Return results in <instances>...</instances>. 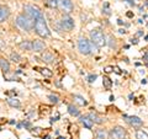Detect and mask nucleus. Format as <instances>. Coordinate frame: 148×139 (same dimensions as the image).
I'll return each instance as SVG.
<instances>
[{
  "label": "nucleus",
  "instance_id": "obj_1",
  "mask_svg": "<svg viewBox=\"0 0 148 139\" xmlns=\"http://www.w3.org/2000/svg\"><path fill=\"white\" fill-rule=\"evenodd\" d=\"M35 31L36 33L41 36V37H49L51 31L47 26V22H46V18L43 15H40L35 20Z\"/></svg>",
  "mask_w": 148,
  "mask_h": 139
},
{
  "label": "nucleus",
  "instance_id": "obj_2",
  "mask_svg": "<svg viewBox=\"0 0 148 139\" xmlns=\"http://www.w3.org/2000/svg\"><path fill=\"white\" fill-rule=\"evenodd\" d=\"M15 24L17 27H20L21 30H24L26 32H30L35 29V20H32L29 16H26L25 14L18 15L15 20Z\"/></svg>",
  "mask_w": 148,
  "mask_h": 139
},
{
  "label": "nucleus",
  "instance_id": "obj_3",
  "mask_svg": "<svg viewBox=\"0 0 148 139\" xmlns=\"http://www.w3.org/2000/svg\"><path fill=\"white\" fill-rule=\"evenodd\" d=\"M90 38H91V42L98 48H101V47H104V46H106L105 35L100 30H92L90 32Z\"/></svg>",
  "mask_w": 148,
  "mask_h": 139
},
{
  "label": "nucleus",
  "instance_id": "obj_4",
  "mask_svg": "<svg viewBox=\"0 0 148 139\" xmlns=\"http://www.w3.org/2000/svg\"><path fill=\"white\" fill-rule=\"evenodd\" d=\"M109 137H110V139H126L127 133H126V131H125V128L117 126V127H114L110 131Z\"/></svg>",
  "mask_w": 148,
  "mask_h": 139
},
{
  "label": "nucleus",
  "instance_id": "obj_5",
  "mask_svg": "<svg viewBox=\"0 0 148 139\" xmlns=\"http://www.w3.org/2000/svg\"><path fill=\"white\" fill-rule=\"evenodd\" d=\"M24 11H25V15L29 16L30 18H32V20H36L40 15H42V12L40 11V9L34 6V5H25Z\"/></svg>",
  "mask_w": 148,
  "mask_h": 139
},
{
  "label": "nucleus",
  "instance_id": "obj_6",
  "mask_svg": "<svg viewBox=\"0 0 148 139\" xmlns=\"http://www.w3.org/2000/svg\"><path fill=\"white\" fill-rule=\"evenodd\" d=\"M90 42L85 38H79V41H78V49H79V52L82 54L84 55H88L90 54L91 52V47H90Z\"/></svg>",
  "mask_w": 148,
  "mask_h": 139
},
{
  "label": "nucleus",
  "instance_id": "obj_7",
  "mask_svg": "<svg viewBox=\"0 0 148 139\" xmlns=\"http://www.w3.org/2000/svg\"><path fill=\"white\" fill-rule=\"evenodd\" d=\"M57 6L66 14L72 12L73 9H74L73 3L71 1V0H57Z\"/></svg>",
  "mask_w": 148,
  "mask_h": 139
},
{
  "label": "nucleus",
  "instance_id": "obj_8",
  "mask_svg": "<svg viewBox=\"0 0 148 139\" xmlns=\"http://www.w3.org/2000/svg\"><path fill=\"white\" fill-rule=\"evenodd\" d=\"M61 26H62V29L64 30H67V31H71L74 29V26H75V24H74V20L71 17V16H63L62 18V21H61Z\"/></svg>",
  "mask_w": 148,
  "mask_h": 139
},
{
  "label": "nucleus",
  "instance_id": "obj_9",
  "mask_svg": "<svg viewBox=\"0 0 148 139\" xmlns=\"http://www.w3.org/2000/svg\"><path fill=\"white\" fill-rule=\"evenodd\" d=\"M123 118L126 119L127 123H130L133 127H140V126H142V124H143V121L140 117H137V116H127V114H125Z\"/></svg>",
  "mask_w": 148,
  "mask_h": 139
},
{
  "label": "nucleus",
  "instance_id": "obj_10",
  "mask_svg": "<svg viewBox=\"0 0 148 139\" xmlns=\"http://www.w3.org/2000/svg\"><path fill=\"white\" fill-rule=\"evenodd\" d=\"M46 48V44L43 41H41V40H35V41H32V50L36 53H41V52H43Z\"/></svg>",
  "mask_w": 148,
  "mask_h": 139
},
{
  "label": "nucleus",
  "instance_id": "obj_11",
  "mask_svg": "<svg viewBox=\"0 0 148 139\" xmlns=\"http://www.w3.org/2000/svg\"><path fill=\"white\" fill-rule=\"evenodd\" d=\"M10 15V11H9V9L5 7V6H1L0 7V22H4L9 17Z\"/></svg>",
  "mask_w": 148,
  "mask_h": 139
},
{
  "label": "nucleus",
  "instance_id": "obj_12",
  "mask_svg": "<svg viewBox=\"0 0 148 139\" xmlns=\"http://www.w3.org/2000/svg\"><path fill=\"white\" fill-rule=\"evenodd\" d=\"M88 117L90 118V121L92 122V123H96V124H101L104 122V119L101 118V117H99L96 113H94V112H91V113H89L88 114Z\"/></svg>",
  "mask_w": 148,
  "mask_h": 139
},
{
  "label": "nucleus",
  "instance_id": "obj_13",
  "mask_svg": "<svg viewBox=\"0 0 148 139\" xmlns=\"http://www.w3.org/2000/svg\"><path fill=\"white\" fill-rule=\"evenodd\" d=\"M0 68H1L4 74H6V73H9V70H10V64H9V62L6 59L0 58Z\"/></svg>",
  "mask_w": 148,
  "mask_h": 139
},
{
  "label": "nucleus",
  "instance_id": "obj_14",
  "mask_svg": "<svg viewBox=\"0 0 148 139\" xmlns=\"http://www.w3.org/2000/svg\"><path fill=\"white\" fill-rule=\"evenodd\" d=\"M42 61H43L45 63L51 64V63L54 62V55L51 53V52H45V53L42 54Z\"/></svg>",
  "mask_w": 148,
  "mask_h": 139
},
{
  "label": "nucleus",
  "instance_id": "obj_15",
  "mask_svg": "<svg viewBox=\"0 0 148 139\" xmlns=\"http://www.w3.org/2000/svg\"><path fill=\"white\" fill-rule=\"evenodd\" d=\"M80 122L84 124L85 128H88V129L92 128V122L90 121V118L88 117V116H82V117H80Z\"/></svg>",
  "mask_w": 148,
  "mask_h": 139
},
{
  "label": "nucleus",
  "instance_id": "obj_16",
  "mask_svg": "<svg viewBox=\"0 0 148 139\" xmlns=\"http://www.w3.org/2000/svg\"><path fill=\"white\" fill-rule=\"evenodd\" d=\"M18 47L24 50H32V42L31 41H22V42L18 44Z\"/></svg>",
  "mask_w": 148,
  "mask_h": 139
},
{
  "label": "nucleus",
  "instance_id": "obj_17",
  "mask_svg": "<svg viewBox=\"0 0 148 139\" xmlns=\"http://www.w3.org/2000/svg\"><path fill=\"white\" fill-rule=\"evenodd\" d=\"M8 104L10 105L11 107H15V108H20V106H21V102L17 99H15V97H11V99H9L8 100Z\"/></svg>",
  "mask_w": 148,
  "mask_h": 139
},
{
  "label": "nucleus",
  "instance_id": "obj_18",
  "mask_svg": "<svg viewBox=\"0 0 148 139\" xmlns=\"http://www.w3.org/2000/svg\"><path fill=\"white\" fill-rule=\"evenodd\" d=\"M68 112L71 116H74V117H77V116H79L80 112H79V110H78L74 105H69L68 106Z\"/></svg>",
  "mask_w": 148,
  "mask_h": 139
},
{
  "label": "nucleus",
  "instance_id": "obj_19",
  "mask_svg": "<svg viewBox=\"0 0 148 139\" xmlns=\"http://www.w3.org/2000/svg\"><path fill=\"white\" fill-rule=\"evenodd\" d=\"M37 70H38L41 74H42L43 76H46V78H51L53 75V73H52V70H49V69H47V68H36Z\"/></svg>",
  "mask_w": 148,
  "mask_h": 139
},
{
  "label": "nucleus",
  "instance_id": "obj_20",
  "mask_svg": "<svg viewBox=\"0 0 148 139\" xmlns=\"http://www.w3.org/2000/svg\"><path fill=\"white\" fill-rule=\"evenodd\" d=\"M74 101H75L78 105H80V106H86L88 105L86 100L83 96H80V95H74Z\"/></svg>",
  "mask_w": 148,
  "mask_h": 139
},
{
  "label": "nucleus",
  "instance_id": "obj_21",
  "mask_svg": "<svg viewBox=\"0 0 148 139\" xmlns=\"http://www.w3.org/2000/svg\"><path fill=\"white\" fill-rule=\"evenodd\" d=\"M103 85L106 90H110L111 89V86H112V81H111V79L108 78V76H104L103 79Z\"/></svg>",
  "mask_w": 148,
  "mask_h": 139
},
{
  "label": "nucleus",
  "instance_id": "obj_22",
  "mask_svg": "<svg viewBox=\"0 0 148 139\" xmlns=\"http://www.w3.org/2000/svg\"><path fill=\"white\" fill-rule=\"evenodd\" d=\"M95 134H96V138H99V139H106V136H108L104 129H98Z\"/></svg>",
  "mask_w": 148,
  "mask_h": 139
},
{
  "label": "nucleus",
  "instance_id": "obj_23",
  "mask_svg": "<svg viewBox=\"0 0 148 139\" xmlns=\"http://www.w3.org/2000/svg\"><path fill=\"white\" fill-rule=\"evenodd\" d=\"M136 138L137 139H148V134L143 131H137L136 132Z\"/></svg>",
  "mask_w": 148,
  "mask_h": 139
},
{
  "label": "nucleus",
  "instance_id": "obj_24",
  "mask_svg": "<svg viewBox=\"0 0 148 139\" xmlns=\"http://www.w3.org/2000/svg\"><path fill=\"white\" fill-rule=\"evenodd\" d=\"M10 59L14 62V63H18L21 61V57L18 55V53H15V52H12L11 54H10Z\"/></svg>",
  "mask_w": 148,
  "mask_h": 139
},
{
  "label": "nucleus",
  "instance_id": "obj_25",
  "mask_svg": "<svg viewBox=\"0 0 148 139\" xmlns=\"http://www.w3.org/2000/svg\"><path fill=\"white\" fill-rule=\"evenodd\" d=\"M48 100H49L52 104H58V101H59V99H58L57 95H48Z\"/></svg>",
  "mask_w": 148,
  "mask_h": 139
},
{
  "label": "nucleus",
  "instance_id": "obj_26",
  "mask_svg": "<svg viewBox=\"0 0 148 139\" xmlns=\"http://www.w3.org/2000/svg\"><path fill=\"white\" fill-rule=\"evenodd\" d=\"M96 78H98L96 74H90V75L88 76V81H89V82H94L96 80Z\"/></svg>",
  "mask_w": 148,
  "mask_h": 139
},
{
  "label": "nucleus",
  "instance_id": "obj_27",
  "mask_svg": "<svg viewBox=\"0 0 148 139\" xmlns=\"http://www.w3.org/2000/svg\"><path fill=\"white\" fill-rule=\"evenodd\" d=\"M30 131L35 134V136H40V133L42 132V128H32V129H30Z\"/></svg>",
  "mask_w": 148,
  "mask_h": 139
},
{
  "label": "nucleus",
  "instance_id": "obj_28",
  "mask_svg": "<svg viewBox=\"0 0 148 139\" xmlns=\"http://www.w3.org/2000/svg\"><path fill=\"white\" fill-rule=\"evenodd\" d=\"M22 126H24L25 128H27V129H29V128H31V123L29 122V121H22Z\"/></svg>",
  "mask_w": 148,
  "mask_h": 139
},
{
  "label": "nucleus",
  "instance_id": "obj_29",
  "mask_svg": "<svg viewBox=\"0 0 148 139\" xmlns=\"http://www.w3.org/2000/svg\"><path fill=\"white\" fill-rule=\"evenodd\" d=\"M104 70H105L106 74H110V73H112V72H114V67H106Z\"/></svg>",
  "mask_w": 148,
  "mask_h": 139
},
{
  "label": "nucleus",
  "instance_id": "obj_30",
  "mask_svg": "<svg viewBox=\"0 0 148 139\" xmlns=\"http://www.w3.org/2000/svg\"><path fill=\"white\" fill-rule=\"evenodd\" d=\"M112 41H115V40H114V37L111 36V37H110V47H112V46L115 44V42H112Z\"/></svg>",
  "mask_w": 148,
  "mask_h": 139
},
{
  "label": "nucleus",
  "instance_id": "obj_31",
  "mask_svg": "<svg viewBox=\"0 0 148 139\" xmlns=\"http://www.w3.org/2000/svg\"><path fill=\"white\" fill-rule=\"evenodd\" d=\"M131 43H133V44H137V43H138L137 38H132V40H131Z\"/></svg>",
  "mask_w": 148,
  "mask_h": 139
},
{
  "label": "nucleus",
  "instance_id": "obj_32",
  "mask_svg": "<svg viewBox=\"0 0 148 139\" xmlns=\"http://www.w3.org/2000/svg\"><path fill=\"white\" fill-rule=\"evenodd\" d=\"M126 15H127V17H133V14L132 12H127Z\"/></svg>",
  "mask_w": 148,
  "mask_h": 139
},
{
  "label": "nucleus",
  "instance_id": "obj_33",
  "mask_svg": "<svg viewBox=\"0 0 148 139\" xmlns=\"http://www.w3.org/2000/svg\"><path fill=\"white\" fill-rule=\"evenodd\" d=\"M119 32H120V33H126V31H125L123 29H120V30H119Z\"/></svg>",
  "mask_w": 148,
  "mask_h": 139
},
{
  "label": "nucleus",
  "instance_id": "obj_34",
  "mask_svg": "<svg viewBox=\"0 0 148 139\" xmlns=\"http://www.w3.org/2000/svg\"><path fill=\"white\" fill-rule=\"evenodd\" d=\"M115 72H116L117 74H121V70H120V69H119V68H115Z\"/></svg>",
  "mask_w": 148,
  "mask_h": 139
},
{
  "label": "nucleus",
  "instance_id": "obj_35",
  "mask_svg": "<svg viewBox=\"0 0 148 139\" xmlns=\"http://www.w3.org/2000/svg\"><path fill=\"white\" fill-rule=\"evenodd\" d=\"M142 35H143V32H142L141 30H140V31H138V32H137V36H142Z\"/></svg>",
  "mask_w": 148,
  "mask_h": 139
},
{
  "label": "nucleus",
  "instance_id": "obj_36",
  "mask_svg": "<svg viewBox=\"0 0 148 139\" xmlns=\"http://www.w3.org/2000/svg\"><path fill=\"white\" fill-rule=\"evenodd\" d=\"M3 46H4V41L0 38V47H3Z\"/></svg>",
  "mask_w": 148,
  "mask_h": 139
},
{
  "label": "nucleus",
  "instance_id": "obj_37",
  "mask_svg": "<svg viewBox=\"0 0 148 139\" xmlns=\"http://www.w3.org/2000/svg\"><path fill=\"white\" fill-rule=\"evenodd\" d=\"M9 123H10V124H15V123H16V121H14V119H11V121H9Z\"/></svg>",
  "mask_w": 148,
  "mask_h": 139
},
{
  "label": "nucleus",
  "instance_id": "obj_38",
  "mask_svg": "<svg viewBox=\"0 0 148 139\" xmlns=\"http://www.w3.org/2000/svg\"><path fill=\"white\" fill-rule=\"evenodd\" d=\"M141 82H142V84H143V85H145V84H147V80H146V79H143V80H142Z\"/></svg>",
  "mask_w": 148,
  "mask_h": 139
},
{
  "label": "nucleus",
  "instance_id": "obj_39",
  "mask_svg": "<svg viewBox=\"0 0 148 139\" xmlns=\"http://www.w3.org/2000/svg\"><path fill=\"white\" fill-rule=\"evenodd\" d=\"M117 24H119V25H122L123 22H122V20H117Z\"/></svg>",
  "mask_w": 148,
  "mask_h": 139
},
{
  "label": "nucleus",
  "instance_id": "obj_40",
  "mask_svg": "<svg viewBox=\"0 0 148 139\" xmlns=\"http://www.w3.org/2000/svg\"><path fill=\"white\" fill-rule=\"evenodd\" d=\"M57 139H66V138H64V137H58Z\"/></svg>",
  "mask_w": 148,
  "mask_h": 139
},
{
  "label": "nucleus",
  "instance_id": "obj_41",
  "mask_svg": "<svg viewBox=\"0 0 148 139\" xmlns=\"http://www.w3.org/2000/svg\"><path fill=\"white\" fill-rule=\"evenodd\" d=\"M145 40H148V35H147V36L145 37Z\"/></svg>",
  "mask_w": 148,
  "mask_h": 139
},
{
  "label": "nucleus",
  "instance_id": "obj_42",
  "mask_svg": "<svg viewBox=\"0 0 148 139\" xmlns=\"http://www.w3.org/2000/svg\"><path fill=\"white\" fill-rule=\"evenodd\" d=\"M95 139H99V138H95Z\"/></svg>",
  "mask_w": 148,
  "mask_h": 139
},
{
  "label": "nucleus",
  "instance_id": "obj_43",
  "mask_svg": "<svg viewBox=\"0 0 148 139\" xmlns=\"http://www.w3.org/2000/svg\"><path fill=\"white\" fill-rule=\"evenodd\" d=\"M0 7H1V6H0Z\"/></svg>",
  "mask_w": 148,
  "mask_h": 139
}]
</instances>
